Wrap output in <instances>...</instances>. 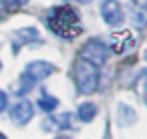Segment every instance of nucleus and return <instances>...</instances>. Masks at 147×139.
<instances>
[{"label":"nucleus","mask_w":147,"mask_h":139,"mask_svg":"<svg viewBox=\"0 0 147 139\" xmlns=\"http://www.w3.org/2000/svg\"><path fill=\"white\" fill-rule=\"evenodd\" d=\"M101 14H103V20L111 26H117V24L123 22V10H121L117 0H103Z\"/></svg>","instance_id":"20e7f679"},{"label":"nucleus","mask_w":147,"mask_h":139,"mask_svg":"<svg viewBox=\"0 0 147 139\" xmlns=\"http://www.w3.org/2000/svg\"><path fill=\"white\" fill-rule=\"evenodd\" d=\"M79 2H91V0H79Z\"/></svg>","instance_id":"2eb2a0df"},{"label":"nucleus","mask_w":147,"mask_h":139,"mask_svg":"<svg viewBox=\"0 0 147 139\" xmlns=\"http://www.w3.org/2000/svg\"><path fill=\"white\" fill-rule=\"evenodd\" d=\"M133 20H137V26H143V24L147 22V14H145V12H137V14L133 16Z\"/></svg>","instance_id":"ddd939ff"},{"label":"nucleus","mask_w":147,"mask_h":139,"mask_svg":"<svg viewBox=\"0 0 147 139\" xmlns=\"http://www.w3.org/2000/svg\"><path fill=\"white\" fill-rule=\"evenodd\" d=\"M75 83L81 95L95 93V89L99 87V67L93 61L81 57L75 63Z\"/></svg>","instance_id":"f03ea898"},{"label":"nucleus","mask_w":147,"mask_h":139,"mask_svg":"<svg viewBox=\"0 0 147 139\" xmlns=\"http://www.w3.org/2000/svg\"><path fill=\"white\" fill-rule=\"evenodd\" d=\"M51 30L63 38H75L83 32L79 14L75 8L71 6H57L53 10H49V18H47Z\"/></svg>","instance_id":"f257e3e1"},{"label":"nucleus","mask_w":147,"mask_h":139,"mask_svg":"<svg viewBox=\"0 0 147 139\" xmlns=\"http://www.w3.org/2000/svg\"><path fill=\"white\" fill-rule=\"evenodd\" d=\"M117 121H119V125H123V127L131 125V123L135 121V111H133L131 107L119 103V107H117Z\"/></svg>","instance_id":"0eeeda50"},{"label":"nucleus","mask_w":147,"mask_h":139,"mask_svg":"<svg viewBox=\"0 0 147 139\" xmlns=\"http://www.w3.org/2000/svg\"><path fill=\"white\" fill-rule=\"evenodd\" d=\"M26 2H28V0H4V6H6L8 10H16V8L24 6Z\"/></svg>","instance_id":"f8f14e48"},{"label":"nucleus","mask_w":147,"mask_h":139,"mask_svg":"<svg viewBox=\"0 0 147 139\" xmlns=\"http://www.w3.org/2000/svg\"><path fill=\"white\" fill-rule=\"evenodd\" d=\"M95 115H97V105H93V103H83V105L79 107V119H81L83 123L93 121Z\"/></svg>","instance_id":"6e6552de"},{"label":"nucleus","mask_w":147,"mask_h":139,"mask_svg":"<svg viewBox=\"0 0 147 139\" xmlns=\"http://www.w3.org/2000/svg\"><path fill=\"white\" fill-rule=\"evenodd\" d=\"M145 101H147V95H145Z\"/></svg>","instance_id":"a211bd4d"},{"label":"nucleus","mask_w":147,"mask_h":139,"mask_svg":"<svg viewBox=\"0 0 147 139\" xmlns=\"http://www.w3.org/2000/svg\"><path fill=\"white\" fill-rule=\"evenodd\" d=\"M53 73H55V67H53L51 63H47V61H32V63H28V65L24 67V75H26L28 79H32L34 83L47 79V77L53 75Z\"/></svg>","instance_id":"7ed1b4c3"},{"label":"nucleus","mask_w":147,"mask_h":139,"mask_svg":"<svg viewBox=\"0 0 147 139\" xmlns=\"http://www.w3.org/2000/svg\"><path fill=\"white\" fill-rule=\"evenodd\" d=\"M16 38H18L20 43L40 40V36H38V30H36V28H20V30H16Z\"/></svg>","instance_id":"1a4fd4ad"},{"label":"nucleus","mask_w":147,"mask_h":139,"mask_svg":"<svg viewBox=\"0 0 147 139\" xmlns=\"http://www.w3.org/2000/svg\"><path fill=\"white\" fill-rule=\"evenodd\" d=\"M6 105H8V97H6V93H4V91H0V111H4V109H6Z\"/></svg>","instance_id":"4468645a"},{"label":"nucleus","mask_w":147,"mask_h":139,"mask_svg":"<svg viewBox=\"0 0 147 139\" xmlns=\"http://www.w3.org/2000/svg\"><path fill=\"white\" fill-rule=\"evenodd\" d=\"M53 119H55L57 129H71V127H73V117H71V113H63V115H57V117H53Z\"/></svg>","instance_id":"9b49d317"},{"label":"nucleus","mask_w":147,"mask_h":139,"mask_svg":"<svg viewBox=\"0 0 147 139\" xmlns=\"http://www.w3.org/2000/svg\"><path fill=\"white\" fill-rule=\"evenodd\" d=\"M2 137H4V135H2V133H0V139H2Z\"/></svg>","instance_id":"dca6fc26"},{"label":"nucleus","mask_w":147,"mask_h":139,"mask_svg":"<svg viewBox=\"0 0 147 139\" xmlns=\"http://www.w3.org/2000/svg\"><path fill=\"white\" fill-rule=\"evenodd\" d=\"M145 59H147V51H145Z\"/></svg>","instance_id":"f3484780"},{"label":"nucleus","mask_w":147,"mask_h":139,"mask_svg":"<svg viewBox=\"0 0 147 139\" xmlns=\"http://www.w3.org/2000/svg\"><path fill=\"white\" fill-rule=\"evenodd\" d=\"M83 57L93 61L95 65H101L105 59H107V49L101 40H89L85 47H83Z\"/></svg>","instance_id":"423d86ee"},{"label":"nucleus","mask_w":147,"mask_h":139,"mask_svg":"<svg viewBox=\"0 0 147 139\" xmlns=\"http://www.w3.org/2000/svg\"><path fill=\"white\" fill-rule=\"evenodd\" d=\"M32 103L26 101V99H20L18 103L12 105L10 109V119L16 123V125H26L30 119H32Z\"/></svg>","instance_id":"39448f33"},{"label":"nucleus","mask_w":147,"mask_h":139,"mask_svg":"<svg viewBox=\"0 0 147 139\" xmlns=\"http://www.w3.org/2000/svg\"><path fill=\"white\" fill-rule=\"evenodd\" d=\"M59 105V101L55 99V97H51V95H42L40 99H38V107L42 109V111H47V113H51V111H55V107Z\"/></svg>","instance_id":"9d476101"}]
</instances>
